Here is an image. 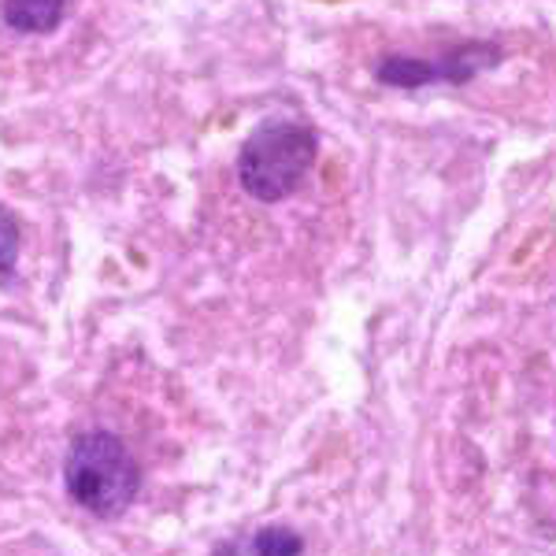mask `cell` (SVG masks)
Wrapping results in <instances>:
<instances>
[{
  "mask_svg": "<svg viewBox=\"0 0 556 556\" xmlns=\"http://www.w3.org/2000/svg\"><path fill=\"white\" fill-rule=\"evenodd\" d=\"M304 542L286 527H267L256 534V556H301Z\"/></svg>",
  "mask_w": 556,
  "mask_h": 556,
  "instance_id": "5b68a950",
  "label": "cell"
},
{
  "mask_svg": "<svg viewBox=\"0 0 556 556\" xmlns=\"http://www.w3.org/2000/svg\"><path fill=\"white\" fill-rule=\"evenodd\" d=\"M15 256H20V223L8 208H0V282L12 278Z\"/></svg>",
  "mask_w": 556,
  "mask_h": 556,
  "instance_id": "8992f818",
  "label": "cell"
},
{
  "mask_svg": "<svg viewBox=\"0 0 556 556\" xmlns=\"http://www.w3.org/2000/svg\"><path fill=\"white\" fill-rule=\"evenodd\" d=\"M4 20L20 34H49L64 20V0H4Z\"/></svg>",
  "mask_w": 556,
  "mask_h": 556,
  "instance_id": "277c9868",
  "label": "cell"
},
{
  "mask_svg": "<svg viewBox=\"0 0 556 556\" xmlns=\"http://www.w3.org/2000/svg\"><path fill=\"white\" fill-rule=\"evenodd\" d=\"M64 482L75 505L101 519H115L138 497L141 471L123 438L108 434V430H89L71 442Z\"/></svg>",
  "mask_w": 556,
  "mask_h": 556,
  "instance_id": "6da1fadb",
  "label": "cell"
},
{
  "mask_svg": "<svg viewBox=\"0 0 556 556\" xmlns=\"http://www.w3.org/2000/svg\"><path fill=\"white\" fill-rule=\"evenodd\" d=\"M316 130L293 119H271L249 134L238 156L241 190L264 204L286 201L316 164Z\"/></svg>",
  "mask_w": 556,
  "mask_h": 556,
  "instance_id": "7a4b0ae2",
  "label": "cell"
},
{
  "mask_svg": "<svg viewBox=\"0 0 556 556\" xmlns=\"http://www.w3.org/2000/svg\"><path fill=\"white\" fill-rule=\"evenodd\" d=\"M490 45H468V49H456L453 64H424V60L412 56H390L379 67V78L390 86H427V83H442V78H453V83H464L471 78L479 67L497 64V52H486Z\"/></svg>",
  "mask_w": 556,
  "mask_h": 556,
  "instance_id": "3957f363",
  "label": "cell"
}]
</instances>
